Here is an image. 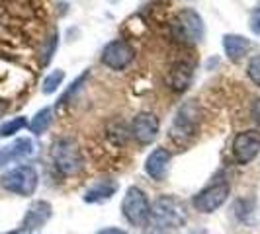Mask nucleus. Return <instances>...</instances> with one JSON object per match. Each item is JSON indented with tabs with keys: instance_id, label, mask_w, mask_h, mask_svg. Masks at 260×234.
Instances as JSON below:
<instances>
[{
	"instance_id": "obj_16",
	"label": "nucleus",
	"mask_w": 260,
	"mask_h": 234,
	"mask_svg": "<svg viewBox=\"0 0 260 234\" xmlns=\"http://www.w3.org/2000/svg\"><path fill=\"white\" fill-rule=\"evenodd\" d=\"M51 123H53V109L51 107H43V109H39L38 113L34 115L31 123H29V131L34 135H43L45 131L51 127Z\"/></svg>"
},
{
	"instance_id": "obj_15",
	"label": "nucleus",
	"mask_w": 260,
	"mask_h": 234,
	"mask_svg": "<svg viewBox=\"0 0 260 234\" xmlns=\"http://www.w3.org/2000/svg\"><path fill=\"white\" fill-rule=\"evenodd\" d=\"M192 82V66L188 63H176L169 74V84L174 92H184Z\"/></svg>"
},
{
	"instance_id": "obj_12",
	"label": "nucleus",
	"mask_w": 260,
	"mask_h": 234,
	"mask_svg": "<svg viewBox=\"0 0 260 234\" xmlns=\"http://www.w3.org/2000/svg\"><path fill=\"white\" fill-rule=\"evenodd\" d=\"M169 166H170V152L167 148H155L151 154L147 156V160H145V172L153 180H156V182L165 180V176L169 172Z\"/></svg>"
},
{
	"instance_id": "obj_18",
	"label": "nucleus",
	"mask_w": 260,
	"mask_h": 234,
	"mask_svg": "<svg viewBox=\"0 0 260 234\" xmlns=\"http://www.w3.org/2000/svg\"><path fill=\"white\" fill-rule=\"evenodd\" d=\"M27 154H31V141L29 139H20L8 150H4L6 158H20V156H27Z\"/></svg>"
},
{
	"instance_id": "obj_23",
	"label": "nucleus",
	"mask_w": 260,
	"mask_h": 234,
	"mask_svg": "<svg viewBox=\"0 0 260 234\" xmlns=\"http://www.w3.org/2000/svg\"><path fill=\"white\" fill-rule=\"evenodd\" d=\"M250 113H252V119L260 125V98L258 100H254V104H252V107H250Z\"/></svg>"
},
{
	"instance_id": "obj_14",
	"label": "nucleus",
	"mask_w": 260,
	"mask_h": 234,
	"mask_svg": "<svg viewBox=\"0 0 260 234\" xmlns=\"http://www.w3.org/2000/svg\"><path fill=\"white\" fill-rule=\"evenodd\" d=\"M223 49H225V55L231 61H239V59H243L252 49V43H250V39L243 37V35L231 33V35L223 37Z\"/></svg>"
},
{
	"instance_id": "obj_3",
	"label": "nucleus",
	"mask_w": 260,
	"mask_h": 234,
	"mask_svg": "<svg viewBox=\"0 0 260 234\" xmlns=\"http://www.w3.org/2000/svg\"><path fill=\"white\" fill-rule=\"evenodd\" d=\"M39 183V176L34 166L29 164H20L16 168H10L8 172L2 174L0 185L10 191V193L22 195V197H29L36 193Z\"/></svg>"
},
{
	"instance_id": "obj_10",
	"label": "nucleus",
	"mask_w": 260,
	"mask_h": 234,
	"mask_svg": "<svg viewBox=\"0 0 260 234\" xmlns=\"http://www.w3.org/2000/svg\"><path fill=\"white\" fill-rule=\"evenodd\" d=\"M158 129H160V123H158L156 115L155 113H147V111L135 115L133 123H131V135L139 144L153 143L156 135H158Z\"/></svg>"
},
{
	"instance_id": "obj_24",
	"label": "nucleus",
	"mask_w": 260,
	"mask_h": 234,
	"mask_svg": "<svg viewBox=\"0 0 260 234\" xmlns=\"http://www.w3.org/2000/svg\"><path fill=\"white\" fill-rule=\"evenodd\" d=\"M96 234H127L125 230H119V228H104V230H98Z\"/></svg>"
},
{
	"instance_id": "obj_11",
	"label": "nucleus",
	"mask_w": 260,
	"mask_h": 234,
	"mask_svg": "<svg viewBox=\"0 0 260 234\" xmlns=\"http://www.w3.org/2000/svg\"><path fill=\"white\" fill-rule=\"evenodd\" d=\"M51 211L53 209L47 201H36V203H31L29 209H27L26 217H24L22 228L27 230V232L41 228L45 222L51 219Z\"/></svg>"
},
{
	"instance_id": "obj_26",
	"label": "nucleus",
	"mask_w": 260,
	"mask_h": 234,
	"mask_svg": "<svg viewBox=\"0 0 260 234\" xmlns=\"http://www.w3.org/2000/svg\"><path fill=\"white\" fill-rule=\"evenodd\" d=\"M2 160H6V156H4V150H0V162Z\"/></svg>"
},
{
	"instance_id": "obj_4",
	"label": "nucleus",
	"mask_w": 260,
	"mask_h": 234,
	"mask_svg": "<svg viewBox=\"0 0 260 234\" xmlns=\"http://www.w3.org/2000/svg\"><path fill=\"white\" fill-rule=\"evenodd\" d=\"M121 211H123V217L135 226H145L151 221V203L143 189L137 185H131L125 191L121 201Z\"/></svg>"
},
{
	"instance_id": "obj_6",
	"label": "nucleus",
	"mask_w": 260,
	"mask_h": 234,
	"mask_svg": "<svg viewBox=\"0 0 260 234\" xmlns=\"http://www.w3.org/2000/svg\"><path fill=\"white\" fill-rule=\"evenodd\" d=\"M231 152H233L237 164H243V166L250 164L260 152V131L250 129L237 133V137L233 139Z\"/></svg>"
},
{
	"instance_id": "obj_20",
	"label": "nucleus",
	"mask_w": 260,
	"mask_h": 234,
	"mask_svg": "<svg viewBox=\"0 0 260 234\" xmlns=\"http://www.w3.org/2000/svg\"><path fill=\"white\" fill-rule=\"evenodd\" d=\"M247 74H248V78L260 88V55H256V57L250 59V63H248V66H247Z\"/></svg>"
},
{
	"instance_id": "obj_17",
	"label": "nucleus",
	"mask_w": 260,
	"mask_h": 234,
	"mask_svg": "<svg viewBox=\"0 0 260 234\" xmlns=\"http://www.w3.org/2000/svg\"><path fill=\"white\" fill-rule=\"evenodd\" d=\"M27 125L26 117H14L10 121H6L4 125H0V139H6V137H12L18 131H22Z\"/></svg>"
},
{
	"instance_id": "obj_9",
	"label": "nucleus",
	"mask_w": 260,
	"mask_h": 234,
	"mask_svg": "<svg viewBox=\"0 0 260 234\" xmlns=\"http://www.w3.org/2000/svg\"><path fill=\"white\" fill-rule=\"evenodd\" d=\"M133 59H135V49L123 39L110 41L102 51V63L112 70H123Z\"/></svg>"
},
{
	"instance_id": "obj_5",
	"label": "nucleus",
	"mask_w": 260,
	"mask_h": 234,
	"mask_svg": "<svg viewBox=\"0 0 260 234\" xmlns=\"http://www.w3.org/2000/svg\"><path fill=\"white\" fill-rule=\"evenodd\" d=\"M53 162H55V168L59 170L61 174L65 176H75L82 170V154H80V148L78 144L63 137L59 139L57 143L53 144Z\"/></svg>"
},
{
	"instance_id": "obj_7",
	"label": "nucleus",
	"mask_w": 260,
	"mask_h": 234,
	"mask_svg": "<svg viewBox=\"0 0 260 234\" xmlns=\"http://www.w3.org/2000/svg\"><path fill=\"white\" fill-rule=\"evenodd\" d=\"M196 127H198V107L194 104H186L184 107L178 109V113L174 117L170 137H172L174 143L182 144L194 137Z\"/></svg>"
},
{
	"instance_id": "obj_1",
	"label": "nucleus",
	"mask_w": 260,
	"mask_h": 234,
	"mask_svg": "<svg viewBox=\"0 0 260 234\" xmlns=\"http://www.w3.org/2000/svg\"><path fill=\"white\" fill-rule=\"evenodd\" d=\"M151 221L158 230L172 232V230H178L180 226L186 224L188 213H186V207L180 199H176L172 195H162L151 207Z\"/></svg>"
},
{
	"instance_id": "obj_21",
	"label": "nucleus",
	"mask_w": 260,
	"mask_h": 234,
	"mask_svg": "<svg viewBox=\"0 0 260 234\" xmlns=\"http://www.w3.org/2000/svg\"><path fill=\"white\" fill-rule=\"evenodd\" d=\"M57 43H59V35H57V31H53V35L49 37V41H47V49H45V53H43V65H47L49 61H51L53 53H55V49H57Z\"/></svg>"
},
{
	"instance_id": "obj_25",
	"label": "nucleus",
	"mask_w": 260,
	"mask_h": 234,
	"mask_svg": "<svg viewBox=\"0 0 260 234\" xmlns=\"http://www.w3.org/2000/svg\"><path fill=\"white\" fill-rule=\"evenodd\" d=\"M10 234H29V232L24 230V228H20V230H14V232H10Z\"/></svg>"
},
{
	"instance_id": "obj_22",
	"label": "nucleus",
	"mask_w": 260,
	"mask_h": 234,
	"mask_svg": "<svg viewBox=\"0 0 260 234\" xmlns=\"http://www.w3.org/2000/svg\"><path fill=\"white\" fill-rule=\"evenodd\" d=\"M250 29H252L256 35H260V6L252 12V16H250Z\"/></svg>"
},
{
	"instance_id": "obj_2",
	"label": "nucleus",
	"mask_w": 260,
	"mask_h": 234,
	"mask_svg": "<svg viewBox=\"0 0 260 234\" xmlns=\"http://www.w3.org/2000/svg\"><path fill=\"white\" fill-rule=\"evenodd\" d=\"M170 31H172V37L176 39L178 43L196 45L206 35V26H204L202 16L196 10L188 8V10H182V12H178L174 16V20L170 24Z\"/></svg>"
},
{
	"instance_id": "obj_27",
	"label": "nucleus",
	"mask_w": 260,
	"mask_h": 234,
	"mask_svg": "<svg viewBox=\"0 0 260 234\" xmlns=\"http://www.w3.org/2000/svg\"><path fill=\"white\" fill-rule=\"evenodd\" d=\"M194 234H198V232H194ZM200 234H204V232H200Z\"/></svg>"
},
{
	"instance_id": "obj_13",
	"label": "nucleus",
	"mask_w": 260,
	"mask_h": 234,
	"mask_svg": "<svg viewBox=\"0 0 260 234\" xmlns=\"http://www.w3.org/2000/svg\"><path fill=\"white\" fill-rule=\"evenodd\" d=\"M117 191V183L112 180H100L94 185H90L84 193V201L86 203H104L108 199H112Z\"/></svg>"
},
{
	"instance_id": "obj_19",
	"label": "nucleus",
	"mask_w": 260,
	"mask_h": 234,
	"mask_svg": "<svg viewBox=\"0 0 260 234\" xmlns=\"http://www.w3.org/2000/svg\"><path fill=\"white\" fill-rule=\"evenodd\" d=\"M63 80H65V72L63 70H53L51 74H47L45 80H43V94H53V92H57V88L63 84Z\"/></svg>"
},
{
	"instance_id": "obj_8",
	"label": "nucleus",
	"mask_w": 260,
	"mask_h": 234,
	"mask_svg": "<svg viewBox=\"0 0 260 234\" xmlns=\"http://www.w3.org/2000/svg\"><path fill=\"white\" fill-rule=\"evenodd\" d=\"M229 193H231V185L227 182L213 183V185L202 189L200 193L196 195L194 207L200 213H213V211H217L229 199Z\"/></svg>"
}]
</instances>
